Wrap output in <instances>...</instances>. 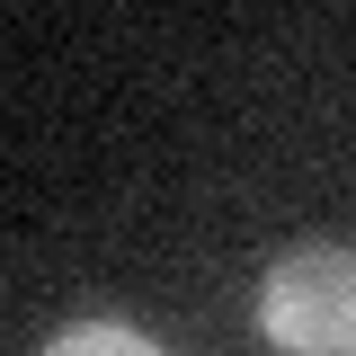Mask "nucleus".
I'll list each match as a JSON object with an SVG mask.
<instances>
[{"mask_svg": "<svg viewBox=\"0 0 356 356\" xmlns=\"http://www.w3.org/2000/svg\"><path fill=\"white\" fill-rule=\"evenodd\" d=\"M259 330L276 356H356V250L348 241H303L267 267Z\"/></svg>", "mask_w": 356, "mask_h": 356, "instance_id": "nucleus-1", "label": "nucleus"}, {"mask_svg": "<svg viewBox=\"0 0 356 356\" xmlns=\"http://www.w3.org/2000/svg\"><path fill=\"white\" fill-rule=\"evenodd\" d=\"M44 356H161V348H152L143 330H125V321H72Z\"/></svg>", "mask_w": 356, "mask_h": 356, "instance_id": "nucleus-2", "label": "nucleus"}]
</instances>
